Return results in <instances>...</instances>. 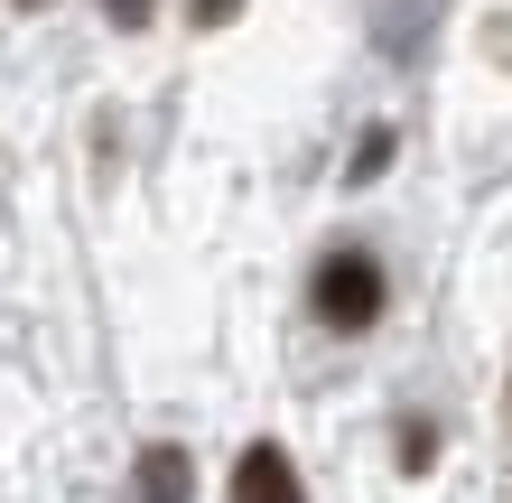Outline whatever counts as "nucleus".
<instances>
[{"instance_id": "f257e3e1", "label": "nucleus", "mask_w": 512, "mask_h": 503, "mask_svg": "<svg viewBox=\"0 0 512 503\" xmlns=\"http://www.w3.org/2000/svg\"><path fill=\"white\" fill-rule=\"evenodd\" d=\"M317 317L345 327V336H364L382 317V261L373 252H326L317 261Z\"/></svg>"}, {"instance_id": "20e7f679", "label": "nucleus", "mask_w": 512, "mask_h": 503, "mask_svg": "<svg viewBox=\"0 0 512 503\" xmlns=\"http://www.w3.org/2000/svg\"><path fill=\"white\" fill-rule=\"evenodd\" d=\"M103 10L122 19V28H149V10H159V0H103Z\"/></svg>"}, {"instance_id": "39448f33", "label": "nucleus", "mask_w": 512, "mask_h": 503, "mask_svg": "<svg viewBox=\"0 0 512 503\" xmlns=\"http://www.w3.org/2000/svg\"><path fill=\"white\" fill-rule=\"evenodd\" d=\"M224 10H233V0H196V19H205V28H215V19H224Z\"/></svg>"}, {"instance_id": "7ed1b4c3", "label": "nucleus", "mask_w": 512, "mask_h": 503, "mask_svg": "<svg viewBox=\"0 0 512 503\" xmlns=\"http://www.w3.org/2000/svg\"><path fill=\"white\" fill-rule=\"evenodd\" d=\"M140 503H187V448H140Z\"/></svg>"}, {"instance_id": "f03ea898", "label": "nucleus", "mask_w": 512, "mask_h": 503, "mask_svg": "<svg viewBox=\"0 0 512 503\" xmlns=\"http://www.w3.org/2000/svg\"><path fill=\"white\" fill-rule=\"evenodd\" d=\"M233 503H308L298 494V466L280 438H252L243 457H233Z\"/></svg>"}]
</instances>
